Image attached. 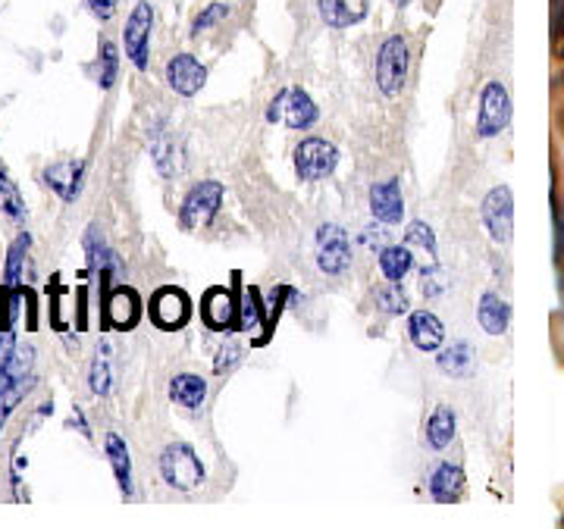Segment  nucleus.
Here are the masks:
<instances>
[{
    "label": "nucleus",
    "mask_w": 564,
    "mask_h": 529,
    "mask_svg": "<svg viewBox=\"0 0 564 529\" xmlns=\"http://www.w3.org/2000/svg\"><path fill=\"white\" fill-rule=\"evenodd\" d=\"M88 386L95 395H107L113 388V348L101 342L98 354L91 361V373H88Z\"/></svg>",
    "instance_id": "393cba45"
},
{
    "label": "nucleus",
    "mask_w": 564,
    "mask_h": 529,
    "mask_svg": "<svg viewBox=\"0 0 564 529\" xmlns=\"http://www.w3.org/2000/svg\"><path fill=\"white\" fill-rule=\"evenodd\" d=\"M411 266H414V257H411V251H408V247L386 244L383 254H380V269H383V276L389 279V283H402L404 276L411 273Z\"/></svg>",
    "instance_id": "a878e982"
},
{
    "label": "nucleus",
    "mask_w": 564,
    "mask_h": 529,
    "mask_svg": "<svg viewBox=\"0 0 564 529\" xmlns=\"http://www.w3.org/2000/svg\"><path fill=\"white\" fill-rule=\"evenodd\" d=\"M29 232H22L17 242L10 244V251H7V269H3V283L10 285V288H20V276H22V266H25V254H29Z\"/></svg>",
    "instance_id": "c85d7f7f"
},
{
    "label": "nucleus",
    "mask_w": 564,
    "mask_h": 529,
    "mask_svg": "<svg viewBox=\"0 0 564 529\" xmlns=\"http://www.w3.org/2000/svg\"><path fill=\"white\" fill-rule=\"evenodd\" d=\"M477 317H480L484 332H489V335H505L508 326H511V307H508V301H502L496 291H486Z\"/></svg>",
    "instance_id": "aec40b11"
},
{
    "label": "nucleus",
    "mask_w": 564,
    "mask_h": 529,
    "mask_svg": "<svg viewBox=\"0 0 564 529\" xmlns=\"http://www.w3.org/2000/svg\"><path fill=\"white\" fill-rule=\"evenodd\" d=\"M484 225L492 242H511V235H514V195L508 185H499L486 195Z\"/></svg>",
    "instance_id": "1a4fd4ad"
},
{
    "label": "nucleus",
    "mask_w": 564,
    "mask_h": 529,
    "mask_svg": "<svg viewBox=\"0 0 564 529\" xmlns=\"http://www.w3.org/2000/svg\"><path fill=\"white\" fill-rule=\"evenodd\" d=\"M88 10L95 13V20H110L117 13V0H88Z\"/></svg>",
    "instance_id": "4c0bfd02"
},
{
    "label": "nucleus",
    "mask_w": 564,
    "mask_h": 529,
    "mask_svg": "<svg viewBox=\"0 0 564 529\" xmlns=\"http://www.w3.org/2000/svg\"><path fill=\"white\" fill-rule=\"evenodd\" d=\"M151 29H154V7L148 0H139L129 13L126 22V35H122V47L132 66L144 73L151 63Z\"/></svg>",
    "instance_id": "7ed1b4c3"
},
{
    "label": "nucleus",
    "mask_w": 564,
    "mask_h": 529,
    "mask_svg": "<svg viewBox=\"0 0 564 529\" xmlns=\"http://www.w3.org/2000/svg\"><path fill=\"white\" fill-rule=\"evenodd\" d=\"M408 63H411L408 41L402 35H389L380 44V54H377V85H380V91H383L386 98H395L404 88Z\"/></svg>",
    "instance_id": "f257e3e1"
},
{
    "label": "nucleus",
    "mask_w": 564,
    "mask_h": 529,
    "mask_svg": "<svg viewBox=\"0 0 564 529\" xmlns=\"http://www.w3.org/2000/svg\"><path fill=\"white\" fill-rule=\"evenodd\" d=\"M107 458L113 464V476H117V486L129 498L132 495V461H129V448L122 442L117 432L107 436Z\"/></svg>",
    "instance_id": "b1692460"
},
{
    "label": "nucleus",
    "mask_w": 564,
    "mask_h": 529,
    "mask_svg": "<svg viewBox=\"0 0 564 529\" xmlns=\"http://www.w3.org/2000/svg\"><path fill=\"white\" fill-rule=\"evenodd\" d=\"M464 470L458 464H440L430 476V492L436 502H458L464 492Z\"/></svg>",
    "instance_id": "6ab92c4d"
},
{
    "label": "nucleus",
    "mask_w": 564,
    "mask_h": 529,
    "mask_svg": "<svg viewBox=\"0 0 564 529\" xmlns=\"http://www.w3.org/2000/svg\"><path fill=\"white\" fill-rule=\"evenodd\" d=\"M282 95V120L289 129H311L314 122L321 120L317 103L311 101V95L304 88H285Z\"/></svg>",
    "instance_id": "4468645a"
},
{
    "label": "nucleus",
    "mask_w": 564,
    "mask_h": 529,
    "mask_svg": "<svg viewBox=\"0 0 564 529\" xmlns=\"http://www.w3.org/2000/svg\"><path fill=\"white\" fill-rule=\"evenodd\" d=\"M148 317H151V323L163 329V332H176L182 326L188 323V317H192V301H188V295L182 291V288H158L154 295H151V305H148Z\"/></svg>",
    "instance_id": "423d86ee"
},
{
    "label": "nucleus",
    "mask_w": 564,
    "mask_h": 529,
    "mask_svg": "<svg viewBox=\"0 0 564 529\" xmlns=\"http://www.w3.org/2000/svg\"><path fill=\"white\" fill-rule=\"evenodd\" d=\"M552 220H555V269H558V288L564 298V207L558 198H552Z\"/></svg>",
    "instance_id": "2f4dec72"
},
{
    "label": "nucleus",
    "mask_w": 564,
    "mask_h": 529,
    "mask_svg": "<svg viewBox=\"0 0 564 529\" xmlns=\"http://www.w3.org/2000/svg\"><path fill=\"white\" fill-rule=\"evenodd\" d=\"M120 76V51L113 41H101V54H98V81L101 88H113Z\"/></svg>",
    "instance_id": "7c9ffc66"
},
{
    "label": "nucleus",
    "mask_w": 564,
    "mask_h": 529,
    "mask_svg": "<svg viewBox=\"0 0 564 529\" xmlns=\"http://www.w3.org/2000/svg\"><path fill=\"white\" fill-rule=\"evenodd\" d=\"M239 310L242 305L236 301V295L229 288H207L202 298V320L214 332H226L232 326H239Z\"/></svg>",
    "instance_id": "9d476101"
},
{
    "label": "nucleus",
    "mask_w": 564,
    "mask_h": 529,
    "mask_svg": "<svg viewBox=\"0 0 564 529\" xmlns=\"http://www.w3.org/2000/svg\"><path fill=\"white\" fill-rule=\"evenodd\" d=\"M511 122V98L505 91L502 81H489L480 95V113H477V135L480 139H496L502 135Z\"/></svg>",
    "instance_id": "39448f33"
},
{
    "label": "nucleus",
    "mask_w": 564,
    "mask_h": 529,
    "mask_svg": "<svg viewBox=\"0 0 564 529\" xmlns=\"http://www.w3.org/2000/svg\"><path fill=\"white\" fill-rule=\"evenodd\" d=\"M204 395H207V383L198 373H180L170 383V398L180 407H185V410H198L204 405Z\"/></svg>",
    "instance_id": "4be33fe9"
},
{
    "label": "nucleus",
    "mask_w": 564,
    "mask_h": 529,
    "mask_svg": "<svg viewBox=\"0 0 564 529\" xmlns=\"http://www.w3.org/2000/svg\"><path fill=\"white\" fill-rule=\"evenodd\" d=\"M408 335H411V345L417 348V351H440L445 342L443 323H440V317L430 313V310L411 313V320H408Z\"/></svg>",
    "instance_id": "dca6fc26"
},
{
    "label": "nucleus",
    "mask_w": 564,
    "mask_h": 529,
    "mask_svg": "<svg viewBox=\"0 0 564 529\" xmlns=\"http://www.w3.org/2000/svg\"><path fill=\"white\" fill-rule=\"evenodd\" d=\"M373 301H377V307H380L383 313H389V317L408 313V307H411V301H408V295L399 288V283H389L383 285V288H373Z\"/></svg>",
    "instance_id": "c756f323"
},
{
    "label": "nucleus",
    "mask_w": 564,
    "mask_h": 529,
    "mask_svg": "<svg viewBox=\"0 0 564 529\" xmlns=\"http://www.w3.org/2000/svg\"><path fill=\"white\" fill-rule=\"evenodd\" d=\"M421 285H423V295H426V298H436V295H440V291L445 288L443 269H440V266H430V269H423Z\"/></svg>",
    "instance_id": "c9c22d12"
},
{
    "label": "nucleus",
    "mask_w": 564,
    "mask_h": 529,
    "mask_svg": "<svg viewBox=\"0 0 564 529\" xmlns=\"http://www.w3.org/2000/svg\"><path fill=\"white\" fill-rule=\"evenodd\" d=\"M317 10L326 25L333 29H345V25H355V22L364 20V7L361 10H348V0H317Z\"/></svg>",
    "instance_id": "cd10ccee"
},
{
    "label": "nucleus",
    "mask_w": 564,
    "mask_h": 529,
    "mask_svg": "<svg viewBox=\"0 0 564 529\" xmlns=\"http://www.w3.org/2000/svg\"><path fill=\"white\" fill-rule=\"evenodd\" d=\"M351 264V239L343 225L326 223L317 229V266L326 276H339Z\"/></svg>",
    "instance_id": "0eeeda50"
},
{
    "label": "nucleus",
    "mask_w": 564,
    "mask_h": 529,
    "mask_svg": "<svg viewBox=\"0 0 564 529\" xmlns=\"http://www.w3.org/2000/svg\"><path fill=\"white\" fill-rule=\"evenodd\" d=\"M85 257H88V269H95L101 276L104 285L110 283V276L120 269V261H117L113 247L107 244V239H104V232L98 225H91L85 232Z\"/></svg>",
    "instance_id": "2eb2a0df"
},
{
    "label": "nucleus",
    "mask_w": 564,
    "mask_h": 529,
    "mask_svg": "<svg viewBox=\"0 0 564 529\" xmlns=\"http://www.w3.org/2000/svg\"><path fill=\"white\" fill-rule=\"evenodd\" d=\"M161 476L166 486L192 492L204 483V464L202 458L188 445H170L161 454Z\"/></svg>",
    "instance_id": "f03ea898"
},
{
    "label": "nucleus",
    "mask_w": 564,
    "mask_h": 529,
    "mask_svg": "<svg viewBox=\"0 0 564 529\" xmlns=\"http://www.w3.org/2000/svg\"><path fill=\"white\" fill-rule=\"evenodd\" d=\"M17 348L20 345H17V339H13V329H0V370H10Z\"/></svg>",
    "instance_id": "e433bc0d"
},
{
    "label": "nucleus",
    "mask_w": 564,
    "mask_h": 529,
    "mask_svg": "<svg viewBox=\"0 0 564 529\" xmlns=\"http://www.w3.org/2000/svg\"><path fill=\"white\" fill-rule=\"evenodd\" d=\"M392 3H395V7H408L411 0H392Z\"/></svg>",
    "instance_id": "ea45409f"
},
{
    "label": "nucleus",
    "mask_w": 564,
    "mask_h": 529,
    "mask_svg": "<svg viewBox=\"0 0 564 529\" xmlns=\"http://www.w3.org/2000/svg\"><path fill=\"white\" fill-rule=\"evenodd\" d=\"M336 166H339V151L329 142H323V139H304L295 147V169L307 183H317V179L333 176Z\"/></svg>",
    "instance_id": "6e6552de"
},
{
    "label": "nucleus",
    "mask_w": 564,
    "mask_h": 529,
    "mask_svg": "<svg viewBox=\"0 0 564 529\" xmlns=\"http://www.w3.org/2000/svg\"><path fill=\"white\" fill-rule=\"evenodd\" d=\"M408 242L417 244L421 251H426V254H436V235H433V229L426 223H411L408 225Z\"/></svg>",
    "instance_id": "f704fd0d"
},
{
    "label": "nucleus",
    "mask_w": 564,
    "mask_h": 529,
    "mask_svg": "<svg viewBox=\"0 0 564 529\" xmlns=\"http://www.w3.org/2000/svg\"><path fill=\"white\" fill-rule=\"evenodd\" d=\"M220 203H223L220 183H198L192 191H188V195H185V201H182L180 225L185 229V232L202 229V225H207L214 217H217Z\"/></svg>",
    "instance_id": "20e7f679"
},
{
    "label": "nucleus",
    "mask_w": 564,
    "mask_h": 529,
    "mask_svg": "<svg viewBox=\"0 0 564 529\" xmlns=\"http://www.w3.org/2000/svg\"><path fill=\"white\" fill-rule=\"evenodd\" d=\"M564 35V0H552V38Z\"/></svg>",
    "instance_id": "58836bf2"
},
{
    "label": "nucleus",
    "mask_w": 564,
    "mask_h": 529,
    "mask_svg": "<svg viewBox=\"0 0 564 529\" xmlns=\"http://www.w3.org/2000/svg\"><path fill=\"white\" fill-rule=\"evenodd\" d=\"M370 210L380 223H402L404 203H402V188L399 183H380L370 188Z\"/></svg>",
    "instance_id": "f3484780"
},
{
    "label": "nucleus",
    "mask_w": 564,
    "mask_h": 529,
    "mask_svg": "<svg viewBox=\"0 0 564 529\" xmlns=\"http://www.w3.org/2000/svg\"><path fill=\"white\" fill-rule=\"evenodd\" d=\"M139 317L141 301L132 288L117 285V288L107 291V298H104V326L107 329H122L126 332V329H132V326L139 323Z\"/></svg>",
    "instance_id": "9b49d317"
},
{
    "label": "nucleus",
    "mask_w": 564,
    "mask_h": 529,
    "mask_svg": "<svg viewBox=\"0 0 564 529\" xmlns=\"http://www.w3.org/2000/svg\"><path fill=\"white\" fill-rule=\"evenodd\" d=\"M455 429H458V420H455V410L448 405H440L433 410L430 423H426V442L436 448V451H445L455 439Z\"/></svg>",
    "instance_id": "5701e85b"
},
{
    "label": "nucleus",
    "mask_w": 564,
    "mask_h": 529,
    "mask_svg": "<svg viewBox=\"0 0 564 529\" xmlns=\"http://www.w3.org/2000/svg\"><path fill=\"white\" fill-rule=\"evenodd\" d=\"M0 210H3L13 223H25V201H22L20 188L10 179L7 169H0Z\"/></svg>",
    "instance_id": "bb28decb"
},
{
    "label": "nucleus",
    "mask_w": 564,
    "mask_h": 529,
    "mask_svg": "<svg viewBox=\"0 0 564 529\" xmlns=\"http://www.w3.org/2000/svg\"><path fill=\"white\" fill-rule=\"evenodd\" d=\"M41 183L47 185L51 191H57V198L66 203H73L79 198L82 185H85V161H61L54 166H47L41 173Z\"/></svg>",
    "instance_id": "ddd939ff"
},
{
    "label": "nucleus",
    "mask_w": 564,
    "mask_h": 529,
    "mask_svg": "<svg viewBox=\"0 0 564 529\" xmlns=\"http://www.w3.org/2000/svg\"><path fill=\"white\" fill-rule=\"evenodd\" d=\"M226 16H229V7H226V3H210V7L204 10L202 16L192 22V35H202V32H207V29L220 25Z\"/></svg>",
    "instance_id": "72a5a7b5"
},
{
    "label": "nucleus",
    "mask_w": 564,
    "mask_h": 529,
    "mask_svg": "<svg viewBox=\"0 0 564 529\" xmlns=\"http://www.w3.org/2000/svg\"><path fill=\"white\" fill-rule=\"evenodd\" d=\"M263 326V339L261 345L270 342V335H273V323H270V310L261 301V291L258 288H248L242 298V310H239V329L245 332H251V329H258Z\"/></svg>",
    "instance_id": "a211bd4d"
},
{
    "label": "nucleus",
    "mask_w": 564,
    "mask_h": 529,
    "mask_svg": "<svg viewBox=\"0 0 564 529\" xmlns=\"http://www.w3.org/2000/svg\"><path fill=\"white\" fill-rule=\"evenodd\" d=\"M242 361L245 348L239 345V342H229V345L220 348V354H217V361H214V370H217V376H226V373H232Z\"/></svg>",
    "instance_id": "473e14b6"
},
{
    "label": "nucleus",
    "mask_w": 564,
    "mask_h": 529,
    "mask_svg": "<svg viewBox=\"0 0 564 529\" xmlns=\"http://www.w3.org/2000/svg\"><path fill=\"white\" fill-rule=\"evenodd\" d=\"M436 364H440V370H443L445 376H452V379H467V376L474 373V348L467 345V342H455V345L440 348Z\"/></svg>",
    "instance_id": "412c9836"
},
{
    "label": "nucleus",
    "mask_w": 564,
    "mask_h": 529,
    "mask_svg": "<svg viewBox=\"0 0 564 529\" xmlns=\"http://www.w3.org/2000/svg\"><path fill=\"white\" fill-rule=\"evenodd\" d=\"M166 81L182 98H195L204 88V81H207V69L192 54H176L173 60L166 63Z\"/></svg>",
    "instance_id": "f8f14e48"
}]
</instances>
